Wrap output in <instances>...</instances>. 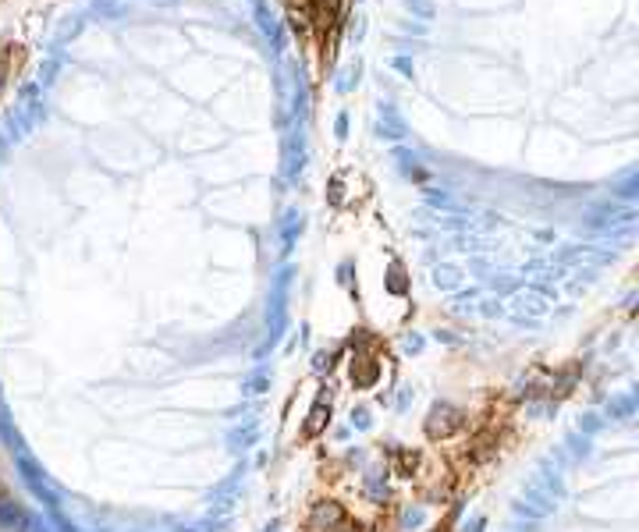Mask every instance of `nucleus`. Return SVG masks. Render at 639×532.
Returning a JSON list of instances; mask_svg holds the SVG:
<instances>
[{
	"label": "nucleus",
	"mask_w": 639,
	"mask_h": 532,
	"mask_svg": "<svg viewBox=\"0 0 639 532\" xmlns=\"http://www.w3.org/2000/svg\"><path fill=\"white\" fill-rule=\"evenodd\" d=\"M253 15H256V25H259V33L273 43V53H281L284 50V33H281V22L270 15V8L263 4V0H253Z\"/></svg>",
	"instance_id": "obj_1"
},
{
	"label": "nucleus",
	"mask_w": 639,
	"mask_h": 532,
	"mask_svg": "<svg viewBox=\"0 0 639 532\" xmlns=\"http://www.w3.org/2000/svg\"><path fill=\"white\" fill-rule=\"evenodd\" d=\"M327 419H330V401H323V397H320V401L313 404V412H309L306 429H302V433H306V436H316V433L327 426Z\"/></svg>",
	"instance_id": "obj_2"
},
{
	"label": "nucleus",
	"mask_w": 639,
	"mask_h": 532,
	"mask_svg": "<svg viewBox=\"0 0 639 532\" xmlns=\"http://www.w3.org/2000/svg\"><path fill=\"white\" fill-rule=\"evenodd\" d=\"M459 426H462V419L454 415L451 409H437V412H434V419H430V433H434V436H437V433L444 436V433L459 429Z\"/></svg>",
	"instance_id": "obj_3"
},
{
	"label": "nucleus",
	"mask_w": 639,
	"mask_h": 532,
	"mask_svg": "<svg viewBox=\"0 0 639 532\" xmlns=\"http://www.w3.org/2000/svg\"><path fill=\"white\" fill-rule=\"evenodd\" d=\"M355 366H359V369H352L355 384H362V387H366V384H373V380H377V366H373L370 359H359Z\"/></svg>",
	"instance_id": "obj_4"
},
{
	"label": "nucleus",
	"mask_w": 639,
	"mask_h": 532,
	"mask_svg": "<svg viewBox=\"0 0 639 532\" xmlns=\"http://www.w3.org/2000/svg\"><path fill=\"white\" fill-rule=\"evenodd\" d=\"M405 8L419 18H434V0H405Z\"/></svg>",
	"instance_id": "obj_5"
},
{
	"label": "nucleus",
	"mask_w": 639,
	"mask_h": 532,
	"mask_svg": "<svg viewBox=\"0 0 639 532\" xmlns=\"http://www.w3.org/2000/svg\"><path fill=\"white\" fill-rule=\"evenodd\" d=\"M359 71H362V65H359V60H355V65H348V68L341 71V82H338V89H341V92H345V89H352V78L359 82Z\"/></svg>",
	"instance_id": "obj_6"
},
{
	"label": "nucleus",
	"mask_w": 639,
	"mask_h": 532,
	"mask_svg": "<svg viewBox=\"0 0 639 532\" xmlns=\"http://www.w3.org/2000/svg\"><path fill=\"white\" fill-rule=\"evenodd\" d=\"M93 11H100V15H107V18H114L121 8H117V0H93Z\"/></svg>",
	"instance_id": "obj_7"
},
{
	"label": "nucleus",
	"mask_w": 639,
	"mask_h": 532,
	"mask_svg": "<svg viewBox=\"0 0 639 532\" xmlns=\"http://www.w3.org/2000/svg\"><path fill=\"white\" fill-rule=\"evenodd\" d=\"M391 68L398 71V75H405V78H412V60H409V57H394Z\"/></svg>",
	"instance_id": "obj_8"
},
{
	"label": "nucleus",
	"mask_w": 639,
	"mask_h": 532,
	"mask_svg": "<svg viewBox=\"0 0 639 532\" xmlns=\"http://www.w3.org/2000/svg\"><path fill=\"white\" fill-rule=\"evenodd\" d=\"M391 291H405V280H402V266H391Z\"/></svg>",
	"instance_id": "obj_9"
},
{
	"label": "nucleus",
	"mask_w": 639,
	"mask_h": 532,
	"mask_svg": "<svg viewBox=\"0 0 639 532\" xmlns=\"http://www.w3.org/2000/svg\"><path fill=\"white\" fill-rule=\"evenodd\" d=\"M334 128H338V135L345 139V132H348V117H345V114H338V121H334Z\"/></svg>",
	"instance_id": "obj_10"
},
{
	"label": "nucleus",
	"mask_w": 639,
	"mask_h": 532,
	"mask_svg": "<svg viewBox=\"0 0 639 532\" xmlns=\"http://www.w3.org/2000/svg\"><path fill=\"white\" fill-rule=\"evenodd\" d=\"M330 199H334V203L341 199V181H330Z\"/></svg>",
	"instance_id": "obj_11"
}]
</instances>
